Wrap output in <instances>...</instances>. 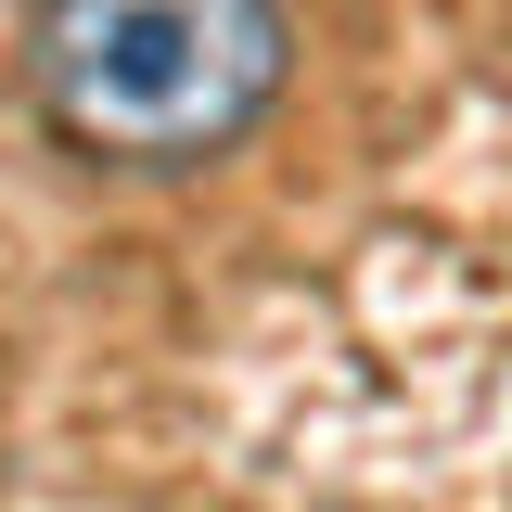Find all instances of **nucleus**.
Masks as SVG:
<instances>
[{
  "label": "nucleus",
  "instance_id": "f257e3e1",
  "mask_svg": "<svg viewBox=\"0 0 512 512\" xmlns=\"http://www.w3.org/2000/svg\"><path fill=\"white\" fill-rule=\"evenodd\" d=\"M295 77L282 0H26V90L77 167L205 180Z\"/></svg>",
  "mask_w": 512,
  "mask_h": 512
}]
</instances>
